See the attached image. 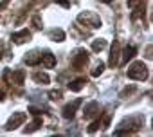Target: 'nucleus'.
Instances as JSON below:
<instances>
[{
    "mask_svg": "<svg viewBox=\"0 0 153 137\" xmlns=\"http://www.w3.org/2000/svg\"><path fill=\"white\" fill-rule=\"evenodd\" d=\"M144 124V117L142 115H131L124 121L119 123V128L114 132L115 135H130V133H135L137 130H140V126Z\"/></svg>",
    "mask_w": 153,
    "mask_h": 137,
    "instance_id": "nucleus-1",
    "label": "nucleus"
},
{
    "mask_svg": "<svg viewBox=\"0 0 153 137\" xmlns=\"http://www.w3.org/2000/svg\"><path fill=\"white\" fill-rule=\"evenodd\" d=\"M128 78L135 80V81H144L148 78V67L142 61H133L128 67Z\"/></svg>",
    "mask_w": 153,
    "mask_h": 137,
    "instance_id": "nucleus-2",
    "label": "nucleus"
},
{
    "mask_svg": "<svg viewBox=\"0 0 153 137\" xmlns=\"http://www.w3.org/2000/svg\"><path fill=\"white\" fill-rule=\"evenodd\" d=\"M78 22L83 24V25H88V27H92V29H97V27L103 25L101 18H99L94 11H83V13H79V15H78Z\"/></svg>",
    "mask_w": 153,
    "mask_h": 137,
    "instance_id": "nucleus-3",
    "label": "nucleus"
},
{
    "mask_svg": "<svg viewBox=\"0 0 153 137\" xmlns=\"http://www.w3.org/2000/svg\"><path fill=\"white\" fill-rule=\"evenodd\" d=\"M87 63H88V52L85 49H78L74 52V56L70 58V65L74 71H81V68H85Z\"/></svg>",
    "mask_w": 153,
    "mask_h": 137,
    "instance_id": "nucleus-4",
    "label": "nucleus"
},
{
    "mask_svg": "<svg viewBox=\"0 0 153 137\" xmlns=\"http://www.w3.org/2000/svg\"><path fill=\"white\" fill-rule=\"evenodd\" d=\"M25 117H27V115H25V112H15V114L9 117V121L6 123V126H4V128H6L7 132L16 130L18 126H22V124L25 123Z\"/></svg>",
    "mask_w": 153,
    "mask_h": 137,
    "instance_id": "nucleus-5",
    "label": "nucleus"
},
{
    "mask_svg": "<svg viewBox=\"0 0 153 137\" xmlns=\"http://www.w3.org/2000/svg\"><path fill=\"white\" fill-rule=\"evenodd\" d=\"M81 103H83V99H81V98H78V99H74L72 103L65 105V106H63V110H61V115H63L65 119H72V117L76 115V112H78V108L81 106Z\"/></svg>",
    "mask_w": 153,
    "mask_h": 137,
    "instance_id": "nucleus-6",
    "label": "nucleus"
},
{
    "mask_svg": "<svg viewBox=\"0 0 153 137\" xmlns=\"http://www.w3.org/2000/svg\"><path fill=\"white\" fill-rule=\"evenodd\" d=\"M31 38H33V34H31V31H27V29H22V31L11 34V42L16 43V45H22V43H25V42H31Z\"/></svg>",
    "mask_w": 153,
    "mask_h": 137,
    "instance_id": "nucleus-7",
    "label": "nucleus"
},
{
    "mask_svg": "<svg viewBox=\"0 0 153 137\" xmlns=\"http://www.w3.org/2000/svg\"><path fill=\"white\" fill-rule=\"evenodd\" d=\"M4 78H6V81H7V83L24 85V78H25V74H24L22 71H15V72H11V71H6V72H4Z\"/></svg>",
    "mask_w": 153,
    "mask_h": 137,
    "instance_id": "nucleus-8",
    "label": "nucleus"
},
{
    "mask_svg": "<svg viewBox=\"0 0 153 137\" xmlns=\"http://www.w3.org/2000/svg\"><path fill=\"white\" fill-rule=\"evenodd\" d=\"M99 114H101V105L97 101H90L88 105H85V110H83L85 119H92V117H96Z\"/></svg>",
    "mask_w": 153,
    "mask_h": 137,
    "instance_id": "nucleus-9",
    "label": "nucleus"
},
{
    "mask_svg": "<svg viewBox=\"0 0 153 137\" xmlns=\"http://www.w3.org/2000/svg\"><path fill=\"white\" fill-rule=\"evenodd\" d=\"M121 61V45L119 42H114L112 49H110V60H108V65L110 67H117Z\"/></svg>",
    "mask_w": 153,
    "mask_h": 137,
    "instance_id": "nucleus-10",
    "label": "nucleus"
},
{
    "mask_svg": "<svg viewBox=\"0 0 153 137\" xmlns=\"http://www.w3.org/2000/svg\"><path fill=\"white\" fill-rule=\"evenodd\" d=\"M135 54H137V47H135V45H126L124 51L121 52V61H119V63H128V61H131V60L135 58Z\"/></svg>",
    "mask_w": 153,
    "mask_h": 137,
    "instance_id": "nucleus-11",
    "label": "nucleus"
},
{
    "mask_svg": "<svg viewBox=\"0 0 153 137\" xmlns=\"http://www.w3.org/2000/svg\"><path fill=\"white\" fill-rule=\"evenodd\" d=\"M40 63H43L45 68H54V67H56V56H54L52 52H45V54H42Z\"/></svg>",
    "mask_w": 153,
    "mask_h": 137,
    "instance_id": "nucleus-12",
    "label": "nucleus"
},
{
    "mask_svg": "<svg viewBox=\"0 0 153 137\" xmlns=\"http://www.w3.org/2000/svg\"><path fill=\"white\" fill-rule=\"evenodd\" d=\"M40 60H42V54H40L38 51H31V52H27V56H25V63H27V65H31V67L38 65V63H40Z\"/></svg>",
    "mask_w": 153,
    "mask_h": 137,
    "instance_id": "nucleus-13",
    "label": "nucleus"
},
{
    "mask_svg": "<svg viewBox=\"0 0 153 137\" xmlns=\"http://www.w3.org/2000/svg\"><path fill=\"white\" fill-rule=\"evenodd\" d=\"M85 85H87V80L85 78H78V80H74V81L68 83V90L70 92H79Z\"/></svg>",
    "mask_w": 153,
    "mask_h": 137,
    "instance_id": "nucleus-14",
    "label": "nucleus"
},
{
    "mask_svg": "<svg viewBox=\"0 0 153 137\" xmlns=\"http://www.w3.org/2000/svg\"><path fill=\"white\" fill-rule=\"evenodd\" d=\"M33 81L38 83V85H49L51 78H49L47 72H34V74H33Z\"/></svg>",
    "mask_w": 153,
    "mask_h": 137,
    "instance_id": "nucleus-15",
    "label": "nucleus"
},
{
    "mask_svg": "<svg viewBox=\"0 0 153 137\" xmlns=\"http://www.w3.org/2000/svg\"><path fill=\"white\" fill-rule=\"evenodd\" d=\"M38 128H42V117H36V119H33L25 128H24V133H33V132H36Z\"/></svg>",
    "mask_w": 153,
    "mask_h": 137,
    "instance_id": "nucleus-16",
    "label": "nucleus"
},
{
    "mask_svg": "<svg viewBox=\"0 0 153 137\" xmlns=\"http://www.w3.org/2000/svg\"><path fill=\"white\" fill-rule=\"evenodd\" d=\"M49 38L52 40V42H63L65 40V31L63 29H52V31H49Z\"/></svg>",
    "mask_w": 153,
    "mask_h": 137,
    "instance_id": "nucleus-17",
    "label": "nucleus"
},
{
    "mask_svg": "<svg viewBox=\"0 0 153 137\" xmlns=\"http://www.w3.org/2000/svg\"><path fill=\"white\" fill-rule=\"evenodd\" d=\"M105 47H106V40H103V38H97V40L92 42V51L94 52H101Z\"/></svg>",
    "mask_w": 153,
    "mask_h": 137,
    "instance_id": "nucleus-18",
    "label": "nucleus"
},
{
    "mask_svg": "<svg viewBox=\"0 0 153 137\" xmlns=\"http://www.w3.org/2000/svg\"><path fill=\"white\" fill-rule=\"evenodd\" d=\"M103 71H105V63H103V61H99V63L96 65V68H92V76H94V78H97V76H101V74H103Z\"/></svg>",
    "mask_w": 153,
    "mask_h": 137,
    "instance_id": "nucleus-19",
    "label": "nucleus"
},
{
    "mask_svg": "<svg viewBox=\"0 0 153 137\" xmlns=\"http://www.w3.org/2000/svg\"><path fill=\"white\" fill-rule=\"evenodd\" d=\"M135 92V85H130V87H124L123 90H121V94H119V98H126V96H130V94H133Z\"/></svg>",
    "mask_w": 153,
    "mask_h": 137,
    "instance_id": "nucleus-20",
    "label": "nucleus"
},
{
    "mask_svg": "<svg viewBox=\"0 0 153 137\" xmlns=\"http://www.w3.org/2000/svg\"><path fill=\"white\" fill-rule=\"evenodd\" d=\"M99 128H101V119L94 121V123H92V124H90V126L87 128V132H88V133H96V132H97Z\"/></svg>",
    "mask_w": 153,
    "mask_h": 137,
    "instance_id": "nucleus-21",
    "label": "nucleus"
},
{
    "mask_svg": "<svg viewBox=\"0 0 153 137\" xmlns=\"http://www.w3.org/2000/svg\"><path fill=\"white\" fill-rule=\"evenodd\" d=\"M61 96H63L61 90H51L49 92V99L51 101H58V99H61Z\"/></svg>",
    "mask_w": 153,
    "mask_h": 137,
    "instance_id": "nucleus-22",
    "label": "nucleus"
},
{
    "mask_svg": "<svg viewBox=\"0 0 153 137\" xmlns=\"http://www.w3.org/2000/svg\"><path fill=\"white\" fill-rule=\"evenodd\" d=\"M108 126H110V114H106V115L103 117V121H101V128H103V130H106Z\"/></svg>",
    "mask_w": 153,
    "mask_h": 137,
    "instance_id": "nucleus-23",
    "label": "nucleus"
},
{
    "mask_svg": "<svg viewBox=\"0 0 153 137\" xmlns=\"http://www.w3.org/2000/svg\"><path fill=\"white\" fill-rule=\"evenodd\" d=\"M33 24H34L36 29H42V18H40V15H34L33 16Z\"/></svg>",
    "mask_w": 153,
    "mask_h": 137,
    "instance_id": "nucleus-24",
    "label": "nucleus"
},
{
    "mask_svg": "<svg viewBox=\"0 0 153 137\" xmlns=\"http://www.w3.org/2000/svg\"><path fill=\"white\" fill-rule=\"evenodd\" d=\"M54 2H56V4H59V6H61V7H65V9H67V7H70V2H68V0H54Z\"/></svg>",
    "mask_w": 153,
    "mask_h": 137,
    "instance_id": "nucleus-25",
    "label": "nucleus"
},
{
    "mask_svg": "<svg viewBox=\"0 0 153 137\" xmlns=\"http://www.w3.org/2000/svg\"><path fill=\"white\" fill-rule=\"evenodd\" d=\"M29 112H31V114H34V115H40V114H42V110H38V108H34V106H31V108H29Z\"/></svg>",
    "mask_w": 153,
    "mask_h": 137,
    "instance_id": "nucleus-26",
    "label": "nucleus"
},
{
    "mask_svg": "<svg viewBox=\"0 0 153 137\" xmlns=\"http://www.w3.org/2000/svg\"><path fill=\"white\" fill-rule=\"evenodd\" d=\"M137 2H140V0H128V6H130V7H133Z\"/></svg>",
    "mask_w": 153,
    "mask_h": 137,
    "instance_id": "nucleus-27",
    "label": "nucleus"
},
{
    "mask_svg": "<svg viewBox=\"0 0 153 137\" xmlns=\"http://www.w3.org/2000/svg\"><path fill=\"white\" fill-rule=\"evenodd\" d=\"M7 4H9V0H4V2H2V4H0V11H2V9H4V7L7 6Z\"/></svg>",
    "mask_w": 153,
    "mask_h": 137,
    "instance_id": "nucleus-28",
    "label": "nucleus"
},
{
    "mask_svg": "<svg viewBox=\"0 0 153 137\" xmlns=\"http://www.w3.org/2000/svg\"><path fill=\"white\" fill-rule=\"evenodd\" d=\"M146 58H151V47H148V51H146Z\"/></svg>",
    "mask_w": 153,
    "mask_h": 137,
    "instance_id": "nucleus-29",
    "label": "nucleus"
},
{
    "mask_svg": "<svg viewBox=\"0 0 153 137\" xmlns=\"http://www.w3.org/2000/svg\"><path fill=\"white\" fill-rule=\"evenodd\" d=\"M2 99H4V90L0 89V101H2Z\"/></svg>",
    "mask_w": 153,
    "mask_h": 137,
    "instance_id": "nucleus-30",
    "label": "nucleus"
},
{
    "mask_svg": "<svg viewBox=\"0 0 153 137\" xmlns=\"http://www.w3.org/2000/svg\"><path fill=\"white\" fill-rule=\"evenodd\" d=\"M101 2H105V4H110V2H114V0H101Z\"/></svg>",
    "mask_w": 153,
    "mask_h": 137,
    "instance_id": "nucleus-31",
    "label": "nucleus"
}]
</instances>
